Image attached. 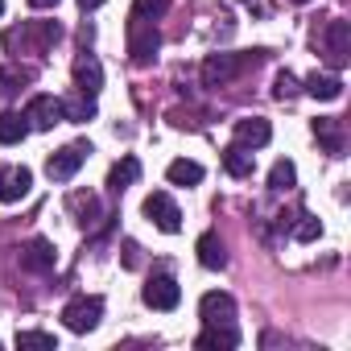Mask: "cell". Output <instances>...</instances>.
<instances>
[{"label": "cell", "instance_id": "1", "mask_svg": "<svg viewBox=\"0 0 351 351\" xmlns=\"http://www.w3.org/2000/svg\"><path fill=\"white\" fill-rule=\"evenodd\" d=\"M169 0H132L128 9V58L132 66H149L161 50V34H157V17L165 13Z\"/></svg>", "mask_w": 351, "mask_h": 351}, {"label": "cell", "instance_id": "2", "mask_svg": "<svg viewBox=\"0 0 351 351\" xmlns=\"http://www.w3.org/2000/svg\"><path fill=\"white\" fill-rule=\"evenodd\" d=\"M58 38H62L58 21H25V25H13L5 34V50L13 58H21V54H46V50H54Z\"/></svg>", "mask_w": 351, "mask_h": 351}, {"label": "cell", "instance_id": "3", "mask_svg": "<svg viewBox=\"0 0 351 351\" xmlns=\"http://www.w3.org/2000/svg\"><path fill=\"white\" fill-rule=\"evenodd\" d=\"M265 50H248V54H207L203 58V83L207 87H228L236 75H244L248 66H261Z\"/></svg>", "mask_w": 351, "mask_h": 351}, {"label": "cell", "instance_id": "4", "mask_svg": "<svg viewBox=\"0 0 351 351\" xmlns=\"http://www.w3.org/2000/svg\"><path fill=\"white\" fill-rule=\"evenodd\" d=\"M314 42H318V50H322V58H326L330 71L347 66V58H351V25L347 21H326V29Z\"/></svg>", "mask_w": 351, "mask_h": 351}, {"label": "cell", "instance_id": "5", "mask_svg": "<svg viewBox=\"0 0 351 351\" xmlns=\"http://www.w3.org/2000/svg\"><path fill=\"white\" fill-rule=\"evenodd\" d=\"M99 318H104V298H95V293H79V298H71L66 310H62V322H66V330H75V335L95 330Z\"/></svg>", "mask_w": 351, "mask_h": 351}, {"label": "cell", "instance_id": "6", "mask_svg": "<svg viewBox=\"0 0 351 351\" xmlns=\"http://www.w3.org/2000/svg\"><path fill=\"white\" fill-rule=\"evenodd\" d=\"M87 153H91V145H87V141L62 145L58 153H50V157H46V173H50L54 182H71L75 173H79V165L87 161Z\"/></svg>", "mask_w": 351, "mask_h": 351}, {"label": "cell", "instance_id": "7", "mask_svg": "<svg viewBox=\"0 0 351 351\" xmlns=\"http://www.w3.org/2000/svg\"><path fill=\"white\" fill-rule=\"evenodd\" d=\"M141 298H145V306H153V310H173V306H178V298H182V289H178V281H173L169 273H153V277L145 281Z\"/></svg>", "mask_w": 351, "mask_h": 351}, {"label": "cell", "instance_id": "8", "mask_svg": "<svg viewBox=\"0 0 351 351\" xmlns=\"http://www.w3.org/2000/svg\"><path fill=\"white\" fill-rule=\"evenodd\" d=\"M145 215H149L161 232H178V228H182V211H178V203H173L165 191H153V195L145 199Z\"/></svg>", "mask_w": 351, "mask_h": 351}, {"label": "cell", "instance_id": "9", "mask_svg": "<svg viewBox=\"0 0 351 351\" xmlns=\"http://www.w3.org/2000/svg\"><path fill=\"white\" fill-rule=\"evenodd\" d=\"M34 191V173L25 165H0V203H21Z\"/></svg>", "mask_w": 351, "mask_h": 351}, {"label": "cell", "instance_id": "10", "mask_svg": "<svg viewBox=\"0 0 351 351\" xmlns=\"http://www.w3.org/2000/svg\"><path fill=\"white\" fill-rule=\"evenodd\" d=\"M25 120H29V128L46 132V128L62 124V104H58L54 95H34V99L25 104Z\"/></svg>", "mask_w": 351, "mask_h": 351}, {"label": "cell", "instance_id": "11", "mask_svg": "<svg viewBox=\"0 0 351 351\" xmlns=\"http://www.w3.org/2000/svg\"><path fill=\"white\" fill-rule=\"evenodd\" d=\"M99 87H104V66H99V58H95V54H79V58H75V91L95 99Z\"/></svg>", "mask_w": 351, "mask_h": 351}, {"label": "cell", "instance_id": "12", "mask_svg": "<svg viewBox=\"0 0 351 351\" xmlns=\"http://www.w3.org/2000/svg\"><path fill=\"white\" fill-rule=\"evenodd\" d=\"M314 136H318V145H322L330 157H343V153H347V128H343L339 116H318V120H314Z\"/></svg>", "mask_w": 351, "mask_h": 351}, {"label": "cell", "instance_id": "13", "mask_svg": "<svg viewBox=\"0 0 351 351\" xmlns=\"http://www.w3.org/2000/svg\"><path fill=\"white\" fill-rule=\"evenodd\" d=\"M199 318H203L207 326H215V322H236V298H232V293H219V289L203 293Z\"/></svg>", "mask_w": 351, "mask_h": 351}, {"label": "cell", "instance_id": "14", "mask_svg": "<svg viewBox=\"0 0 351 351\" xmlns=\"http://www.w3.org/2000/svg\"><path fill=\"white\" fill-rule=\"evenodd\" d=\"M21 265H25L29 273H50V269L58 265V248L38 236V240H29V244L21 248Z\"/></svg>", "mask_w": 351, "mask_h": 351}, {"label": "cell", "instance_id": "15", "mask_svg": "<svg viewBox=\"0 0 351 351\" xmlns=\"http://www.w3.org/2000/svg\"><path fill=\"white\" fill-rule=\"evenodd\" d=\"M66 207H71V215H75L79 228H95L99 219H108V215L99 211V199H95L91 191H75V195L66 199Z\"/></svg>", "mask_w": 351, "mask_h": 351}, {"label": "cell", "instance_id": "16", "mask_svg": "<svg viewBox=\"0 0 351 351\" xmlns=\"http://www.w3.org/2000/svg\"><path fill=\"white\" fill-rule=\"evenodd\" d=\"M199 347H203V351H232V347H240V330H236V322H215V326H203Z\"/></svg>", "mask_w": 351, "mask_h": 351}, {"label": "cell", "instance_id": "17", "mask_svg": "<svg viewBox=\"0 0 351 351\" xmlns=\"http://www.w3.org/2000/svg\"><path fill=\"white\" fill-rule=\"evenodd\" d=\"M223 169L232 173V178H252V169H256V149H248V145H228L223 149Z\"/></svg>", "mask_w": 351, "mask_h": 351}, {"label": "cell", "instance_id": "18", "mask_svg": "<svg viewBox=\"0 0 351 351\" xmlns=\"http://www.w3.org/2000/svg\"><path fill=\"white\" fill-rule=\"evenodd\" d=\"M269 136H273L269 120H261V116H244V120H236V141H240V145H248V149H265Z\"/></svg>", "mask_w": 351, "mask_h": 351}, {"label": "cell", "instance_id": "19", "mask_svg": "<svg viewBox=\"0 0 351 351\" xmlns=\"http://www.w3.org/2000/svg\"><path fill=\"white\" fill-rule=\"evenodd\" d=\"M136 178H141V161H136V157H120V161L108 169V191H112V195H124Z\"/></svg>", "mask_w": 351, "mask_h": 351}, {"label": "cell", "instance_id": "20", "mask_svg": "<svg viewBox=\"0 0 351 351\" xmlns=\"http://www.w3.org/2000/svg\"><path fill=\"white\" fill-rule=\"evenodd\" d=\"M195 252H199V265L203 269H223L228 265V248H223V240L215 232H203L199 244H195Z\"/></svg>", "mask_w": 351, "mask_h": 351}, {"label": "cell", "instance_id": "21", "mask_svg": "<svg viewBox=\"0 0 351 351\" xmlns=\"http://www.w3.org/2000/svg\"><path fill=\"white\" fill-rule=\"evenodd\" d=\"M29 136L25 112H0V145H21Z\"/></svg>", "mask_w": 351, "mask_h": 351}, {"label": "cell", "instance_id": "22", "mask_svg": "<svg viewBox=\"0 0 351 351\" xmlns=\"http://www.w3.org/2000/svg\"><path fill=\"white\" fill-rule=\"evenodd\" d=\"M165 178H169L173 186H199V182H203V165H199V161H186V157H178V161H169Z\"/></svg>", "mask_w": 351, "mask_h": 351}, {"label": "cell", "instance_id": "23", "mask_svg": "<svg viewBox=\"0 0 351 351\" xmlns=\"http://www.w3.org/2000/svg\"><path fill=\"white\" fill-rule=\"evenodd\" d=\"M293 186H298V165L281 157V161L269 169V191H273V195H289Z\"/></svg>", "mask_w": 351, "mask_h": 351}, {"label": "cell", "instance_id": "24", "mask_svg": "<svg viewBox=\"0 0 351 351\" xmlns=\"http://www.w3.org/2000/svg\"><path fill=\"white\" fill-rule=\"evenodd\" d=\"M306 91H310L314 99H339V95H343V79H339V75H318V71H314V75L306 79Z\"/></svg>", "mask_w": 351, "mask_h": 351}, {"label": "cell", "instance_id": "25", "mask_svg": "<svg viewBox=\"0 0 351 351\" xmlns=\"http://www.w3.org/2000/svg\"><path fill=\"white\" fill-rule=\"evenodd\" d=\"M62 104V120H75V124H83V120H91L95 116V99L91 95H71V99H58Z\"/></svg>", "mask_w": 351, "mask_h": 351}, {"label": "cell", "instance_id": "26", "mask_svg": "<svg viewBox=\"0 0 351 351\" xmlns=\"http://www.w3.org/2000/svg\"><path fill=\"white\" fill-rule=\"evenodd\" d=\"M29 79H34V71H17V66L0 71V99H13V95H17Z\"/></svg>", "mask_w": 351, "mask_h": 351}, {"label": "cell", "instance_id": "27", "mask_svg": "<svg viewBox=\"0 0 351 351\" xmlns=\"http://www.w3.org/2000/svg\"><path fill=\"white\" fill-rule=\"evenodd\" d=\"M318 236H322V223H318L310 211H302V215H298V223H293V240L310 244V240H318Z\"/></svg>", "mask_w": 351, "mask_h": 351}, {"label": "cell", "instance_id": "28", "mask_svg": "<svg viewBox=\"0 0 351 351\" xmlns=\"http://www.w3.org/2000/svg\"><path fill=\"white\" fill-rule=\"evenodd\" d=\"M17 347H58V339L46 335V330H21L17 335Z\"/></svg>", "mask_w": 351, "mask_h": 351}, {"label": "cell", "instance_id": "29", "mask_svg": "<svg viewBox=\"0 0 351 351\" xmlns=\"http://www.w3.org/2000/svg\"><path fill=\"white\" fill-rule=\"evenodd\" d=\"M298 91H302V87H298V79H293L289 71H281V75H277V83H273V95H277V99H293Z\"/></svg>", "mask_w": 351, "mask_h": 351}, {"label": "cell", "instance_id": "30", "mask_svg": "<svg viewBox=\"0 0 351 351\" xmlns=\"http://www.w3.org/2000/svg\"><path fill=\"white\" fill-rule=\"evenodd\" d=\"M124 269H141V244L124 240Z\"/></svg>", "mask_w": 351, "mask_h": 351}, {"label": "cell", "instance_id": "31", "mask_svg": "<svg viewBox=\"0 0 351 351\" xmlns=\"http://www.w3.org/2000/svg\"><path fill=\"white\" fill-rule=\"evenodd\" d=\"M58 0H29V9H54Z\"/></svg>", "mask_w": 351, "mask_h": 351}, {"label": "cell", "instance_id": "32", "mask_svg": "<svg viewBox=\"0 0 351 351\" xmlns=\"http://www.w3.org/2000/svg\"><path fill=\"white\" fill-rule=\"evenodd\" d=\"M79 5H83V9L91 13V9H99V5H104V0H79Z\"/></svg>", "mask_w": 351, "mask_h": 351}, {"label": "cell", "instance_id": "33", "mask_svg": "<svg viewBox=\"0 0 351 351\" xmlns=\"http://www.w3.org/2000/svg\"><path fill=\"white\" fill-rule=\"evenodd\" d=\"M289 5H306V0H289Z\"/></svg>", "mask_w": 351, "mask_h": 351}, {"label": "cell", "instance_id": "34", "mask_svg": "<svg viewBox=\"0 0 351 351\" xmlns=\"http://www.w3.org/2000/svg\"><path fill=\"white\" fill-rule=\"evenodd\" d=\"M0 13H5V0H0Z\"/></svg>", "mask_w": 351, "mask_h": 351}]
</instances>
